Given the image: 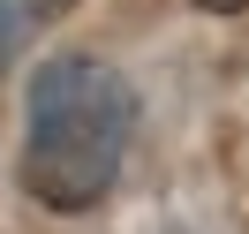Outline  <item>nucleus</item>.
<instances>
[{"mask_svg":"<svg viewBox=\"0 0 249 234\" xmlns=\"http://www.w3.org/2000/svg\"><path fill=\"white\" fill-rule=\"evenodd\" d=\"M136 128V98L91 53H53L31 76V136H23V181L46 212H91L113 189Z\"/></svg>","mask_w":249,"mask_h":234,"instance_id":"f257e3e1","label":"nucleus"},{"mask_svg":"<svg viewBox=\"0 0 249 234\" xmlns=\"http://www.w3.org/2000/svg\"><path fill=\"white\" fill-rule=\"evenodd\" d=\"M8 53H16V8L0 0V61H8Z\"/></svg>","mask_w":249,"mask_h":234,"instance_id":"f03ea898","label":"nucleus"},{"mask_svg":"<svg viewBox=\"0 0 249 234\" xmlns=\"http://www.w3.org/2000/svg\"><path fill=\"white\" fill-rule=\"evenodd\" d=\"M68 8H76V0H31V16H38V23H53V16H68Z\"/></svg>","mask_w":249,"mask_h":234,"instance_id":"20e7f679","label":"nucleus"},{"mask_svg":"<svg viewBox=\"0 0 249 234\" xmlns=\"http://www.w3.org/2000/svg\"><path fill=\"white\" fill-rule=\"evenodd\" d=\"M204 16H249V0H196Z\"/></svg>","mask_w":249,"mask_h":234,"instance_id":"7ed1b4c3","label":"nucleus"}]
</instances>
